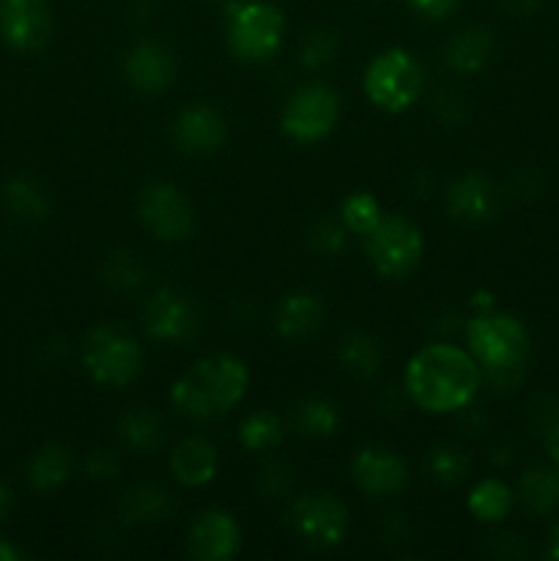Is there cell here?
Masks as SVG:
<instances>
[{"instance_id":"cell-21","label":"cell","mask_w":559,"mask_h":561,"mask_svg":"<svg viewBox=\"0 0 559 561\" xmlns=\"http://www.w3.org/2000/svg\"><path fill=\"white\" fill-rule=\"evenodd\" d=\"M27 485L38 493H53L69 480L71 474V455L64 444L49 442L38 447L27 460Z\"/></svg>"},{"instance_id":"cell-31","label":"cell","mask_w":559,"mask_h":561,"mask_svg":"<svg viewBox=\"0 0 559 561\" xmlns=\"http://www.w3.org/2000/svg\"><path fill=\"white\" fill-rule=\"evenodd\" d=\"M340 219L349 228V233L367 236L378 222H381V206L370 192H354L340 206Z\"/></svg>"},{"instance_id":"cell-34","label":"cell","mask_w":559,"mask_h":561,"mask_svg":"<svg viewBox=\"0 0 559 561\" xmlns=\"http://www.w3.org/2000/svg\"><path fill=\"white\" fill-rule=\"evenodd\" d=\"M343 219L334 222V219H318L310 228V250L318 252V255H338V252L345 250V241H349V233H345Z\"/></svg>"},{"instance_id":"cell-39","label":"cell","mask_w":559,"mask_h":561,"mask_svg":"<svg viewBox=\"0 0 559 561\" xmlns=\"http://www.w3.org/2000/svg\"><path fill=\"white\" fill-rule=\"evenodd\" d=\"M502 3H504V9H510L513 14L529 16V14H535L537 5H540V0H502Z\"/></svg>"},{"instance_id":"cell-30","label":"cell","mask_w":559,"mask_h":561,"mask_svg":"<svg viewBox=\"0 0 559 561\" xmlns=\"http://www.w3.org/2000/svg\"><path fill=\"white\" fill-rule=\"evenodd\" d=\"M469 455L460 453L458 447H449V444L431 449V455L425 458V474L442 488L458 485V482L469 474Z\"/></svg>"},{"instance_id":"cell-23","label":"cell","mask_w":559,"mask_h":561,"mask_svg":"<svg viewBox=\"0 0 559 561\" xmlns=\"http://www.w3.org/2000/svg\"><path fill=\"white\" fill-rule=\"evenodd\" d=\"M118 436L135 453L153 455L164 444V422L148 409H132L118 420Z\"/></svg>"},{"instance_id":"cell-35","label":"cell","mask_w":559,"mask_h":561,"mask_svg":"<svg viewBox=\"0 0 559 561\" xmlns=\"http://www.w3.org/2000/svg\"><path fill=\"white\" fill-rule=\"evenodd\" d=\"M85 474L96 482L113 480V477L118 474V458H115V453L99 447L91 449V453L85 455Z\"/></svg>"},{"instance_id":"cell-41","label":"cell","mask_w":559,"mask_h":561,"mask_svg":"<svg viewBox=\"0 0 559 561\" xmlns=\"http://www.w3.org/2000/svg\"><path fill=\"white\" fill-rule=\"evenodd\" d=\"M546 444H548V453H551L554 463L559 466V422L546 433Z\"/></svg>"},{"instance_id":"cell-25","label":"cell","mask_w":559,"mask_h":561,"mask_svg":"<svg viewBox=\"0 0 559 561\" xmlns=\"http://www.w3.org/2000/svg\"><path fill=\"white\" fill-rule=\"evenodd\" d=\"M338 362L354 378H373L381 367V348L365 332H351L340 340Z\"/></svg>"},{"instance_id":"cell-13","label":"cell","mask_w":559,"mask_h":561,"mask_svg":"<svg viewBox=\"0 0 559 561\" xmlns=\"http://www.w3.org/2000/svg\"><path fill=\"white\" fill-rule=\"evenodd\" d=\"M351 480L367 496L387 499L409 485V469L398 453L376 444V447H365L354 455Z\"/></svg>"},{"instance_id":"cell-22","label":"cell","mask_w":559,"mask_h":561,"mask_svg":"<svg viewBox=\"0 0 559 561\" xmlns=\"http://www.w3.org/2000/svg\"><path fill=\"white\" fill-rule=\"evenodd\" d=\"M3 206L14 219L33 225L47 219L53 203H49L47 190L36 179H31V175H16V179H11L3 186Z\"/></svg>"},{"instance_id":"cell-10","label":"cell","mask_w":559,"mask_h":561,"mask_svg":"<svg viewBox=\"0 0 559 561\" xmlns=\"http://www.w3.org/2000/svg\"><path fill=\"white\" fill-rule=\"evenodd\" d=\"M137 217L157 241H184L195 228L192 203L173 184L146 186L137 201Z\"/></svg>"},{"instance_id":"cell-33","label":"cell","mask_w":559,"mask_h":561,"mask_svg":"<svg viewBox=\"0 0 559 561\" xmlns=\"http://www.w3.org/2000/svg\"><path fill=\"white\" fill-rule=\"evenodd\" d=\"M338 33L329 31V27H312V31L305 33L299 44V60L307 69H323L334 60L338 55Z\"/></svg>"},{"instance_id":"cell-29","label":"cell","mask_w":559,"mask_h":561,"mask_svg":"<svg viewBox=\"0 0 559 561\" xmlns=\"http://www.w3.org/2000/svg\"><path fill=\"white\" fill-rule=\"evenodd\" d=\"M241 447L250 453H263V449H274L283 442V422L274 411H252L239 427Z\"/></svg>"},{"instance_id":"cell-3","label":"cell","mask_w":559,"mask_h":561,"mask_svg":"<svg viewBox=\"0 0 559 561\" xmlns=\"http://www.w3.org/2000/svg\"><path fill=\"white\" fill-rule=\"evenodd\" d=\"M469 354L497 387L513 389L524 376L529 356V332L507 312L482 310L466 323Z\"/></svg>"},{"instance_id":"cell-7","label":"cell","mask_w":559,"mask_h":561,"mask_svg":"<svg viewBox=\"0 0 559 561\" xmlns=\"http://www.w3.org/2000/svg\"><path fill=\"white\" fill-rule=\"evenodd\" d=\"M288 529L312 551H332L349 535V510L338 496L323 491L305 493L288 507Z\"/></svg>"},{"instance_id":"cell-19","label":"cell","mask_w":559,"mask_h":561,"mask_svg":"<svg viewBox=\"0 0 559 561\" xmlns=\"http://www.w3.org/2000/svg\"><path fill=\"white\" fill-rule=\"evenodd\" d=\"M219 455L214 449V444H208L206 438L192 436L184 438L179 447L170 455V474L186 488H201L217 477Z\"/></svg>"},{"instance_id":"cell-40","label":"cell","mask_w":559,"mask_h":561,"mask_svg":"<svg viewBox=\"0 0 559 561\" xmlns=\"http://www.w3.org/2000/svg\"><path fill=\"white\" fill-rule=\"evenodd\" d=\"M11 504H14V499H11V491H9V485H5V480L0 477V520L9 518Z\"/></svg>"},{"instance_id":"cell-5","label":"cell","mask_w":559,"mask_h":561,"mask_svg":"<svg viewBox=\"0 0 559 561\" xmlns=\"http://www.w3.org/2000/svg\"><path fill=\"white\" fill-rule=\"evenodd\" d=\"M365 96L384 113H403L420 99L425 88V71L420 60L403 47L378 53L365 69Z\"/></svg>"},{"instance_id":"cell-6","label":"cell","mask_w":559,"mask_h":561,"mask_svg":"<svg viewBox=\"0 0 559 561\" xmlns=\"http://www.w3.org/2000/svg\"><path fill=\"white\" fill-rule=\"evenodd\" d=\"M82 367L99 387H129L142 370V348L118 327H93L82 340Z\"/></svg>"},{"instance_id":"cell-15","label":"cell","mask_w":559,"mask_h":561,"mask_svg":"<svg viewBox=\"0 0 559 561\" xmlns=\"http://www.w3.org/2000/svg\"><path fill=\"white\" fill-rule=\"evenodd\" d=\"M225 135H228V126H225L223 113L212 104H190L173 121L175 146L192 157H203V153H214L217 148H223Z\"/></svg>"},{"instance_id":"cell-8","label":"cell","mask_w":559,"mask_h":561,"mask_svg":"<svg viewBox=\"0 0 559 561\" xmlns=\"http://www.w3.org/2000/svg\"><path fill=\"white\" fill-rule=\"evenodd\" d=\"M365 252L381 277L403 279L420 266L425 255V241H422V230L411 219L384 217L365 236Z\"/></svg>"},{"instance_id":"cell-27","label":"cell","mask_w":559,"mask_h":561,"mask_svg":"<svg viewBox=\"0 0 559 561\" xmlns=\"http://www.w3.org/2000/svg\"><path fill=\"white\" fill-rule=\"evenodd\" d=\"M296 431L307 438H329L340 427V411L329 398H307L296 409Z\"/></svg>"},{"instance_id":"cell-32","label":"cell","mask_w":559,"mask_h":561,"mask_svg":"<svg viewBox=\"0 0 559 561\" xmlns=\"http://www.w3.org/2000/svg\"><path fill=\"white\" fill-rule=\"evenodd\" d=\"M102 279L115 290H135L146 283V266L132 252L118 250L104 261Z\"/></svg>"},{"instance_id":"cell-9","label":"cell","mask_w":559,"mask_h":561,"mask_svg":"<svg viewBox=\"0 0 559 561\" xmlns=\"http://www.w3.org/2000/svg\"><path fill=\"white\" fill-rule=\"evenodd\" d=\"M340 118V99L329 85L312 82L294 91L285 102L280 126L290 140L310 146V142L323 140L329 131L338 126Z\"/></svg>"},{"instance_id":"cell-4","label":"cell","mask_w":559,"mask_h":561,"mask_svg":"<svg viewBox=\"0 0 559 561\" xmlns=\"http://www.w3.org/2000/svg\"><path fill=\"white\" fill-rule=\"evenodd\" d=\"M285 16L269 0H228L225 44L241 64H266L283 47Z\"/></svg>"},{"instance_id":"cell-37","label":"cell","mask_w":559,"mask_h":561,"mask_svg":"<svg viewBox=\"0 0 559 561\" xmlns=\"http://www.w3.org/2000/svg\"><path fill=\"white\" fill-rule=\"evenodd\" d=\"M290 485V469L285 463H272L263 474L261 488L269 493V496H280V493L288 491Z\"/></svg>"},{"instance_id":"cell-18","label":"cell","mask_w":559,"mask_h":561,"mask_svg":"<svg viewBox=\"0 0 559 561\" xmlns=\"http://www.w3.org/2000/svg\"><path fill=\"white\" fill-rule=\"evenodd\" d=\"M323 301L310 290H294L285 296L274 316V327H277L280 337L290 340V343H305L310 340L318 329L323 327Z\"/></svg>"},{"instance_id":"cell-11","label":"cell","mask_w":559,"mask_h":561,"mask_svg":"<svg viewBox=\"0 0 559 561\" xmlns=\"http://www.w3.org/2000/svg\"><path fill=\"white\" fill-rule=\"evenodd\" d=\"M142 327L148 337L162 343H186L201 327V310L186 294L175 288L153 290L142 307Z\"/></svg>"},{"instance_id":"cell-42","label":"cell","mask_w":559,"mask_h":561,"mask_svg":"<svg viewBox=\"0 0 559 561\" xmlns=\"http://www.w3.org/2000/svg\"><path fill=\"white\" fill-rule=\"evenodd\" d=\"M20 559H22L20 548H14L11 542L0 540V561H20Z\"/></svg>"},{"instance_id":"cell-20","label":"cell","mask_w":559,"mask_h":561,"mask_svg":"<svg viewBox=\"0 0 559 561\" xmlns=\"http://www.w3.org/2000/svg\"><path fill=\"white\" fill-rule=\"evenodd\" d=\"M493 36L486 25H466L444 44V64L458 75H475L491 60Z\"/></svg>"},{"instance_id":"cell-24","label":"cell","mask_w":559,"mask_h":561,"mask_svg":"<svg viewBox=\"0 0 559 561\" xmlns=\"http://www.w3.org/2000/svg\"><path fill=\"white\" fill-rule=\"evenodd\" d=\"M173 502L157 485H135L121 496L118 515L126 524H157L170 513Z\"/></svg>"},{"instance_id":"cell-12","label":"cell","mask_w":559,"mask_h":561,"mask_svg":"<svg viewBox=\"0 0 559 561\" xmlns=\"http://www.w3.org/2000/svg\"><path fill=\"white\" fill-rule=\"evenodd\" d=\"M53 36L49 0H0V38L14 53H38Z\"/></svg>"},{"instance_id":"cell-36","label":"cell","mask_w":559,"mask_h":561,"mask_svg":"<svg viewBox=\"0 0 559 561\" xmlns=\"http://www.w3.org/2000/svg\"><path fill=\"white\" fill-rule=\"evenodd\" d=\"M406 5H409L420 20L444 22L449 14H455L460 0H406Z\"/></svg>"},{"instance_id":"cell-43","label":"cell","mask_w":559,"mask_h":561,"mask_svg":"<svg viewBox=\"0 0 559 561\" xmlns=\"http://www.w3.org/2000/svg\"><path fill=\"white\" fill-rule=\"evenodd\" d=\"M548 557L559 559V524H557V529L551 531V540H548Z\"/></svg>"},{"instance_id":"cell-17","label":"cell","mask_w":559,"mask_h":561,"mask_svg":"<svg viewBox=\"0 0 559 561\" xmlns=\"http://www.w3.org/2000/svg\"><path fill=\"white\" fill-rule=\"evenodd\" d=\"M499 206L502 197L497 184L482 173H464L447 190V208L460 222H491Z\"/></svg>"},{"instance_id":"cell-16","label":"cell","mask_w":559,"mask_h":561,"mask_svg":"<svg viewBox=\"0 0 559 561\" xmlns=\"http://www.w3.org/2000/svg\"><path fill=\"white\" fill-rule=\"evenodd\" d=\"M124 75L135 91L140 93H162L175 77V55L164 44L146 42L135 44L124 58Z\"/></svg>"},{"instance_id":"cell-28","label":"cell","mask_w":559,"mask_h":561,"mask_svg":"<svg viewBox=\"0 0 559 561\" xmlns=\"http://www.w3.org/2000/svg\"><path fill=\"white\" fill-rule=\"evenodd\" d=\"M513 510V493L504 482L482 480L475 491L469 493V513L486 524H497Z\"/></svg>"},{"instance_id":"cell-1","label":"cell","mask_w":559,"mask_h":561,"mask_svg":"<svg viewBox=\"0 0 559 561\" xmlns=\"http://www.w3.org/2000/svg\"><path fill=\"white\" fill-rule=\"evenodd\" d=\"M482 370L475 356L458 345L433 343L417 351L403 373V387L411 403L431 414L466 409L480 389Z\"/></svg>"},{"instance_id":"cell-2","label":"cell","mask_w":559,"mask_h":561,"mask_svg":"<svg viewBox=\"0 0 559 561\" xmlns=\"http://www.w3.org/2000/svg\"><path fill=\"white\" fill-rule=\"evenodd\" d=\"M250 373L239 356L212 354L197 359L170 389L179 414L206 422L225 416L247 392Z\"/></svg>"},{"instance_id":"cell-38","label":"cell","mask_w":559,"mask_h":561,"mask_svg":"<svg viewBox=\"0 0 559 561\" xmlns=\"http://www.w3.org/2000/svg\"><path fill=\"white\" fill-rule=\"evenodd\" d=\"M436 107H449V110H453V107H464V99L455 96V93H442V96H438ZM438 115H442L444 124H458V121H460L458 110H455V115H447V113H444V110H438Z\"/></svg>"},{"instance_id":"cell-14","label":"cell","mask_w":559,"mask_h":561,"mask_svg":"<svg viewBox=\"0 0 559 561\" xmlns=\"http://www.w3.org/2000/svg\"><path fill=\"white\" fill-rule=\"evenodd\" d=\"M241 542V529L236 518L225 510H206L190 526L186 548L190 557L201 561H228L236 557Z\"/></svg>"},{"instance_id":"cell-26","label":"cell","mask_w":559,"mask_h":561,"mask_svg":"<svg viewBox=\"0 0 559 561\" xmlns=\"http://www.w3.org/2000/svg\"><path fill=\"white\" fill-rule=\"evenodd\" d=\"M521 502L537 515L559 510V469H529L521 477Z\"/></svg>"}]
</instances>
